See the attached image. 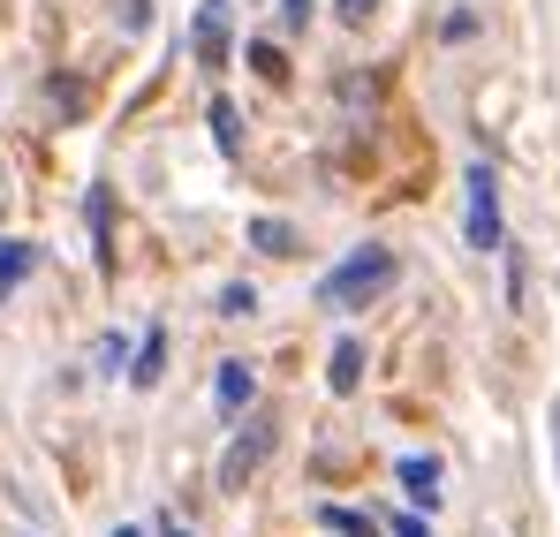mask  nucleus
<instances>
[{"label":"nucleus","mask_w":560,"mask_h":537,"mask_svg":"<svg viewBox=\"0 0 560 537\" xmlns=\"http://www.w3.org/2000/svg\"><path fill=\"white\" fill-rule=\"evenodd\" d=\"M394 250H357V258H349V266H334L326 272V288H318V295H326V303H334V311H357V303H372V295H386V288H394Z\"/></svg>","instance_id":"1"},{"label":"nucleus","mask_w":560,"mask_h":537,"mask_svg":"<svg viewBox=\"0 0 560 537\" xmlns=\"http://www.w3.org/2000/svg\"><path fill=\"white\" fill-rule=\"evenodd\" d=\"M266 454H273V424H243L228 454H220V492H243L258 469H266Z\"/></svg>","instance_id":"2"},{"label":"nucleus","mask_w":560,"mask_h":537,"mask_svg":"<svg viewBox=\"0 0 560 537\" xmlns=\"http://www.w3.org/2000/svg\"><path fill=\"white\" fill-rule=\"evenodd\" d=\"M469 250H500V182L492 167H469Z\"/></svg>","instance_id":"3"},{"label":"nucleus","mask_w":560,"mask_h":537,"mask_svg":"<svg viewBox=\"0 0 560 537\" xmlns=\"http://www.w3.org/2000/svg\"><path fill=\"white\" fill-rule=\"evenodd\" d=\"M228 8H235V0H205V8H197V31H189V54H197L205 69H220V61H228Z\"/></svg>","instance_id":"4"},{"label":"nucleus","mask_w":560,"mask_h":537,"mask_svg":"<svg viewBox=\"0 0 560 537\" xmlns=\"http://www.w3.org/2000/svg\"><path fill=\"white\" fill-rule=\"evenodd\" d=\"M212 394H220V409H250L258 371H250V363H220V386H212Z\"/></svg>","instance_id":"5"},{"label":"nucleus","mask_w":560,"mask_h":537,"mask_svg":"<svg viewBox=\"0 0 560 537\" xmlns=\"http://www.w3.org/2000/svg\"><path fill=\"white\" fill-rule=\"evenodd\" d=\"M401 485H409L417 507H440V492H432V485H440V462H432V454H409V462H401Z\"/></svg>","instance_id":"6"},{"label":"nucleus","mask_w":560,"mask_h":537,"mask_svg":"<svg viewBox=\"0 0 560 537\" xmlns=\"http://www.w3.org/2000/svg\"><path fill=\"white\" fill-rule=\"evenodd\" d=\"M372 106H378V84L364 77V69H349V77H341V114L364 129V121H372Z\"/></svg>","instance_id":"7"},{"label":"nucleus","mask_w":560,"mask_h":537,"mask_svg":"<svg viewBox=\"0 0 560 537\" xmlns=\"http://www.w3.org/2000/svg\"><path fill=\"white\" fill-rule=\"evenodd\" d=\"M160 371H167V334L152 326L144 349H137V363H129V386H160Z\"/></svg>","instance_id":"8"},{"label":"nucleus","mask_w":560,"mask_h":537,"mask_svg":"<svg viewBox=\"0 0 560 537\" xmlns=\"http://www.w3.org/2000/svg\"><path fill=\"white\" fill-rule=\"evenodd\" d=\"M92 243H98V272H114V205H106V189H92Z\"/></svg>","instance_id":"9"},{"label":"nucleus","mask_w":560,"mask_h":537,"mask_svg":"<svg viewBox=\"0 0 560 537\" xmlns=\"http://www.w3.org/2000/svg\"><path fill=\"white\" fill-rule=\"evenodd\" d=\"M357 378H364V349H357V341H341L334 363H326V386H334V394H357Z\"/></svg>","instance_id":"10"},{"label":"nucleus","mask_w":560,"mask_h":537,"mask_svg":"<svg viewBox=\"0 0 560 537\" xmlns=\"http://www.w3.org/2000/svg\"><path fill=\"white\" fill-rule=\"evenodd\" d=\"M31 266H38V243H0V295H15Z\"/></svg>","instance_id":"11"},{"label":"nucleus","mask_w":560,"mask_h":537,"mask_svg":"<svg viewBox=\"0 0 560 537\" xmlns=\"http://www.w3.org/2000/svg\"><path fill=\"white\" fill-rule=\"evenodd\" d=\"M205 121H212V144L235 160V152H243V114H235L228 98H212V114H205Z\"/></svg>","instance_id":"12"},{"label":"nucleus","mask_w":560,"mask_h":537,"mask_svg":"<svg viewBox=\"0 0 560 537\" xmlns=\"http://www.w3.org/2000/svg\"><path fill=\"white\" fill-rule=\"evenodd\" d=\"M250 243H258L266 258H288V250H295V227H288V220H250Z\"/></svg>","instance_id":"13"},{"label":"nucleus","mask_w":560,"mask_h":537,"mask_svg":"<svg viewBox=\"0 0 560 537\" xmlns=\"http://www.w3.org/2000/svg\"><path fill=\"white\" fill-rule=\"evenodd\" d=\"M250 69H258L266 84H288V54H280L273 38H250Z\"/></svg>","instance_id":"14"},{"label":"nucleus","mask_w":560,"mask_h":537,"mask_svg":"<svg viewBox=\"0 0 560 537\" xmlns=\"http://www.w3.org/2000/svg\"><path fill=\"white\" fill-rule=\"evenodd\" d=\"M250 311H258V288H243V280L220 288V318H250Z\"/></svg>","instance_id":"15"},{"label":"nucleus","mask_w":560,"mask_h":537,"mask_svg":"<svg viewBox=\"0 0 560 537\" xmlns=\"http://www.w3.org/2000/svg\"><path fill=\"white\" fill-rule=\"evenodd\" d=\"M326 530H341V537H378L364 515H349V507H326Z\"/></svg>","instance_id":"16"},{"label":"nucleus","mask_w":560,"mask_h":537,"mask_svg":"<svg viewBox=\"0 0 560 537\" xmlns=\"http://www.w3.org/2000/svg\"><path fill=\"white\" fill-rule=\"evenodd\" d=\"M334 15H341L349 31H364V23H372V15H378V0H334Z\"/></svg>","instance_id":"17"},{"label":"nucleus","mask_w":560,"mask_h":537,"mask_svg":"<svg viewBox=\"0 0 560 537\" xmlns=\"http://www.w3.org/2000/svg\"><path fill=\"white\" fill-rule=\"evenodd\" d=\"M152 23V0H121V31H144Z\"/></svg>","instance_id":"18"},{"label":"nucleus","mask_w":560,"mask_h":537,"mask_svg":"<svg viewBox=\"0 0 560 537\" xmlns=\"http://www.w3.org/2000/svg\"><path fill=\"white\" fill-rule=\"evenodd\" d=\"M311 23V0H280V31H303Z\"/></svg>","instance_id":"19"},{"label":"nucleus","mask_w":560,"mask_h":537,"mask_svg":"<svg viewBox=\"0 0 560 537\" xmlns=\"http://www.w3.org/2000/svg\"><path fill=\"white\" fill-rule=\"evenodd\" d=\"M394 537H424V523H394Z\"/></svg>","instance_id":"20"},{"label":"nucleus","mask_w":560,"mask_h":537,"mask_svg":"<svg viewBox=\"0 0 560 537\" xmlns=\"http://www.w3.org/2000/svg\"><path fill=\"white\" fill-rule=\"evenodd\" d=\"M160 537H189V530H183V523H160Z\"/></svg>","instance_id":"21"},{"label":"nucleus","mask_w":560,"mask_h":537,"mask_svg":"<svg viewBox=\"0 0 560 537\" xmlns=\"http://www.w3.org/2000/svg\"><path fill=\"white\" fill-rule=\"evenodd\" d=\"M114 537H144V530H129V523H121V530H114Z\"/></svg>","instance_id":"22"},{"label":"nucleus","mask_w":560,"mask_h":537,"mask_svg":"<svg viewBox=\"0 0 560 537\" xmlns=\"http://www.w3.org/2000/svg\"><path fill=\"white\" fill-rule=\"evenodd\" d=\"M553 432H560V409H553Z\"/></svg>","instance_id":"23"}]
</instances>
